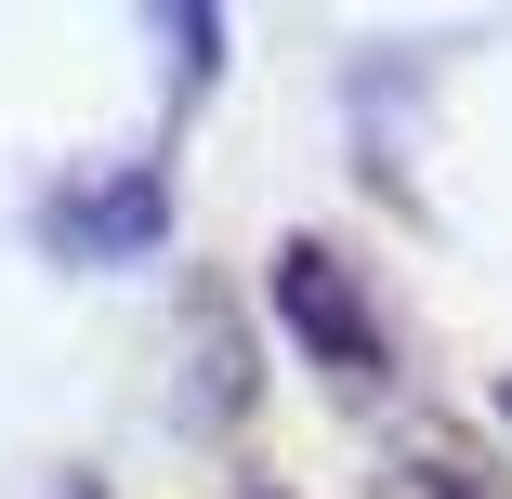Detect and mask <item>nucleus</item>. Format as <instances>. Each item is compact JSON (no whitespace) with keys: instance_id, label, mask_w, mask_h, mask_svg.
I'll list each match as a JSON object with an SVG mask.
<instances>
[{"instance_id":"1","label":"nucleus","mask_w":512,"mask_h":499,"mask_svg":"<svg viewBox=\"0 0 512 499\" xmlns=\"http://www.w3.org/2000/svg\"><path fill=\"white\" fill-rule=\"evenodd\" d=\"M276 316H289L302 342H316L342 381H394V329L355 303V276H342L316 237H302V250H276Z\"/></svg>"}]
</instances>
